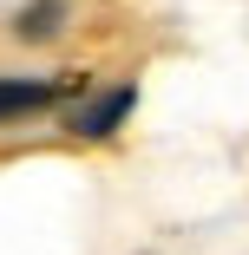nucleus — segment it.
I'll return each instance as SVG.
<instances>
[{
    "instance_id": "1",
    "label": "nucleus",
    "mask_w": 249,
    "mask_h": 255,
    "mask_svg": "<svg viewBox=\"0 0 249 255\" xmlns=\"http://www.w3.org/2000/svg\"><path fill=\"white\" fill-rule=\"evenodd\" d=\"M131 105H138V85H131V79H118V85H105V92L79 98L72 118H66V131H72V137H85V144H98V137H112V131L131 118Z\"/></svg>"
},
{
    "instance_id": "2",
    "label": "nucleus",
    "mask_w": 249,
    "mask_h": 255,
    "mask_svg": "<svg viewBox=\"0 0 249 255\" xmlns=\"http://www.w3.org/2000/svg\"><path fill=\"white\" fill-rule=\"evenodd\" d=\"M66 92H79L72 72H59V79H20V72H0V125H20V118L53 112Z\"/></svg>"
},
{
    "instance_id": "3",
    "label": "nucleus",
    "mask_w": 249,
    "mask_h": 255,
    "mask_svg": "<svg viewBox=\"0 0 249 255\" xmlns=\"http://www.w3.org/2000/svg\"><path fill=\"white\" fill-rule=\"evenodd\" d=\"M66 0H33V7H20V20H13V39H26V46H46V39H59L66 33Z\"/></svg>"
}]
</instances>
